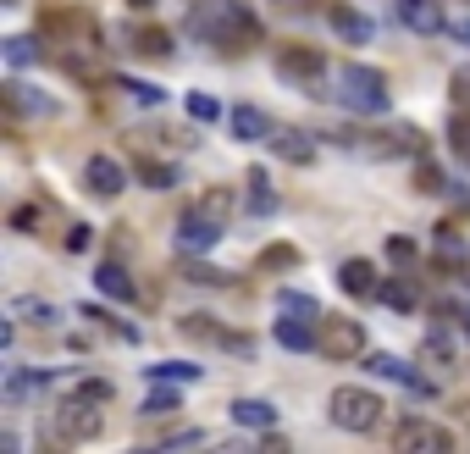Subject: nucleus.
I'll list each match as a JSON object with an SVG mask.
<instances>
[{"label": "nucleus", "mask_w": 470, "mask_h": 454, "mask_svg": "<svg viewBox=\"0 0 470 454\" xmlns=\"http://www.w3.org/2000/svg\"><path fill=\"white\" fill-rule=\"evenodd\" d=\"M338 106L355 111V116H382L387 111V78L376 67H349L338 73Z\"/></svg>", "instance_id": "f257e3e1"}, {"label": "nucleus", "mask_w": 470, "mask_h": 454, "mask_svg": "<svg viewBox=\"0 0 470 454\" xmlns=\"http://www.w3.org/2000/svg\"><path fill=\"white\" fill-rule=\"evenodd\" d=\"M172 238H177V249H183V255H205V249H216V244H222L216 200H211V206H199V211H183V217H177V227H172Z\"/></svg>", "instance_id": "f03ea898"}, {"label": "nucleus", "mask_w": 470, "mask_h": 454, "mask_svg": "<svg viewBox=\"0 0 470 454\" xmlns=\"http://www.w3.org/2000/svg\"><path fill=\"white\" fill-rule=\"evenodd\" d=\"M332 421L344 432H371L382 421V399L371 388H338V394H332Z\"/></svg>", "instance_id": "7ed1b4c3"}, {"label": "nucleus", "mask_w": 470, "mask_h": 454, "mask_svg": "<svg viewBox=\"0 0 470 454\" xmlns=\"http://www.w3.org/2000/svg\"><path fill=\"white\" fill-rule=\"evenodd\" d=\"M55 432H61L66 443H89V438L100 432V416H95V410H89V399L78 394L73 405H66V410L55 416Z\"/></svg>", "instance_id": "20e7f679"}, {"label": "nucleus", "mask_w": 470, "mask_h": 454, "mask_svg": "<svg viewBox=\"0 0 470 454\" xmlns=\"http://www.w3.org/2000/svg\"><path fill=\"white\" fill-rule=\"evenodd\" d=\"M393 12H398V23L415 28V34H443L448 28V17H443L437 0H393Z\"/></svg>", "instance_id": "39448f33"}, {"label": "nucleus", "mask_w": 470, "mask_h": 454, "mask_svg": "<svg viewBox=\"0 0 470 454\" xmlns=\"http://www.w3.org/2000/svg\"><path fill=\"white\" fill-rule=\"evenodd\" d=\"M365 371H371V377H382V382L410 388V394H432V382H421V377H415V366H410V360H398V355H371V360H365Z\"/></svg>", "instance_id": "423d86ee"}, {"label": "nucleus", "mask_w": 470, "mask_h": 454, "mask_svg": "<svg viewBox=\"0 0 470 454\" xmlns=\"http://www.w3.org/2000/svg\"><path fill=\"white\" fill-rule=\"evenodd\" d=\"M393 443H398V449H432V454H443V449H448V432L432 427V421H398Z\"/></svg>", "instance_id": "0eeeda50"}, {"label": "nucleus", "mask_w": 470, "mask_h": 454, "mask_svg": "<svg viewBox=\"0 0 470 454\" xmlns=\"http://www.w3.org/2000/svg\"><path fill=\"white\" fill-rule=\"evenodd\" d=\"M45 388H50V371H45V366H12V377H6V405H23V399L45 394Z\"/></svg>", "instance_id": "6e6552de"}, {"label": "nucleus", "mask_w": 470, "mask_h": 454, "mask_svg": "<svg viewBox=\"0 0 470 454\" xmlns=\"http://www.w3.org/2000/svg\"><path fill=\"white\" fill-rule=\"evenodd\" d=\"M84 177H89L95 194H105V200H111V194H122V183H127V172H122L111 156H89V161H84Z\"/></svg>", "instance_id": "1a4fd4ad"}, {"label": "nucleus", "mask_w": 470, "mask_h": 454, "mask_svg": "<svg viewBox=\"0 0 470 454\" xmlns=\"http://www.w3.org/2000/svg\"><path fill=\"white\" fill-rule=\"evenodd\" d=\"M277 73H283L288 84H315V78H321V55H310V50H283V55H277Z\"/></svg>", "instance_id": "9d476101"}, {"label": "nucleus", "mask_w": 470, "mask_h": 454, "mask_svg": "<svg viewBox=\"0 0 470 454\" xmlns=\"http://www.w3.org/2000/svg\"><path fill=\"white\" fill-rule=\"evenodd\" d=\"M233 421L249 432H265V427H277V405L272 399H233Z\"/></svg>", "instance_id": "9b49d317"}, {"label": "nucleus", "mask_w": 470, "mask_h": 454, "mask_svg": "<svg viewBox=\"0 0 470 454\" xmlns=\"http://www.w3.org/2000/svg\"><path fill=\"white\" fill-rule=\"evenodd\" d=\"M277 344H283V349H294V355L315 349V344H321V338H315V321H305V316H288V321H277Z\"/></svg>", "instance_id": "f8f14e48"}, {"label": "nucleus", "mask_w": 470, "mask_h": 454, "mask_svg": "<svg viewBox=\"0 0 470 454\" xmlns=\"http://www.w3.org/2000/svg\"><path fill=\"white\" fill-rule=\"evenodd\" d=\"M338 288H344V294H355V299H365V294H376L382 283H376L371 261H344V272H338Z\"/></svg>", "instance_id": "ddd939ff"}, {"label": "nucleus", "mask_w": 470, "mask_h": 454, "mask_svg": "<svg viewBox=\"0 0 470 454\" xmlns=\"http://www.w3.org/2000/svg\"><path fill=\"white\" fill-rule=\"evenodd\" d=\"M332 28H338V39H349V45H371V17H360V12H349V6H338L332 12Z\"/></svg>", "instance_id": "4468645a"}, {"label": "nucleus", "mask_w": 470, "mask_h": 454, "mask_svg": "<svg viewBox=\"0 0 470 454\" xmlns=\"http://www.w3.org/2000/svg\"><path fill=\"white\" fill-rule=\"evenodd\" d=\"M265 134H272V122H265L260 106H238L233 111V139H265Z\"/></svg>", "instance_id": "2eb2a0df"}, {"label": "nucleus", "mask_w": 470, "mask_h": 454, "mask_svg": "<svg viewBox=\"0 0 470 454\" xmlns=\"http://www.w3.org/2000/svg\"><path fill=\"white\" fill-rule=\"evenodd\" d=\"M6 100H12V111H28V116H39V111L50 116V111H55V100H50V95H39V89H23V84H12V89H6Z\"/></svg>", "instance_id": "dca6fc26"}, {"label": "nucleus", "mask_w": 470, "mask_h": 454, "mask_svg": "<svg viewBox=\"0 0 470 454\" xmlns=\"http://www.w3.org/2000/svg\"><path fill=\"white\" fill-rule=\"evenodd\" d=\"M95 283H100V294H111V299H133V277H127L116 261H105V267L95 272Z\"/></svg>", "instance_id": "f3484780"}, {"label": "nucleus", "mask_w": 470, "mask_h": 454, "mask_svg": "<svg viewBox=\"0 0 470 454\" xmlns=\"http://www.w3.org/2000/svg\"><path fill=\"white\" fill-rule=\"evenodd\" d=\"M272 139H277L272 150H277L283 161H310V139L299 134V127H277V134H272Z\"/></svg>", "instance_id": "a211bd4d"}, {"label": "nucleus", "mask_w": 470, "mask_h": 454, "mask_svg": "<svg viewBox=\"0 0 470 454\" xmlns=\"http://www.w3.org/2000/svg\"><path fill=\"white\" fill-rule=\"evenodd\" d=\"M34 50H39V45H34V39H23V34H12L6 45H0V55H6V67H12V73H23V67H34V61H39Z\"/></svg>", "instance_id": "6ab92c4d"}, {"label": "nucleus", "mask_w": 470, "mask_h": 454, "mask_svg": "<svg viewBox=\"0 0 470 454\" xmlns=\"http://www.w3.org/2000/svg\"><path fill=\"white\" fill-rule=\"evenodd\" d=\"M145 377H150V382H199L205 371H199V366H188V360H161V366H150Z\"/></svg>", "instance_id": "aec40b11"}, {"label": "nucleus", "mask_w": 470, "mask_h": 454, "mask_svg": "<svg viewBox=\"0 0 470 454\" xmlns=\"http://www.w3.org/2000/svg\"><path fill=\"white\" fill-rule=\"evenodd\" d=\"M277 310H283V316H305V321H315V316H321L315 294H299V288H283V294H277Z\"/></svg>", "instance_id": "412c9836"}, {"label": "nucleus", "mask_w": 470, "mask_h": 454, "mask_svg": "<svg viewBox=\"0 0 470 454\" xmlns=\"http://www.w3.org/2000/svg\"><path fill=\"white\" fill-rule=\"evenodd\" d=\"M12 316H28V321H39V328H55L61 321V310L50 299H12Z\"/></svg>", "instance_id": "4be33fe9"}, {"label": "nucleus", "mask_w": 470, "mask_h": 454, "mask_svg": "<svg viewBox=\"0 0 470 454\" xmlns=\"http://www.w3.org/2000/svg\"><path fill=\"white\" fill-rule=\"evenodd\" d=\"M183 106H188V116H194V122H216V116H222V100H211L205 89L183 95Z\"/></svg>", "instance_id": "5701e85b"}, {"label": "nucleus", "mask_w": 470, "mask_h": 454, "mask_svg": "<svg viewBox=\"0 0 470 454\" xmlns=\"http://www.w3.org/2000/svg\"><path fill=\"white\" fill-rule=\"evenodd\" d=\"M122 95H127L133 106H161V100H166V89H155V84H145V78H122Z\"/></svg>", "instance_id": "b1692460"}, {"label": "nucleus", "mask_w": 470, "mask_h": 454, "mask_svg": "<svg viewBox=\"0 0 470 454\" xmlns=\"http://www.w3.org/2000/svg\"><path fill=\"white\" fill-rule=\"evenodd\" d=\"M376 299H382V305H393V310H415V288H410V283H382V288H376Z\"/></svg>", "instance_id": "393cba45"}, {"label": "nucleus", "mask_w": 470, "mask_h": 454, "mask_svg": "<svg viewBox=\"0 0 470 454\" xmlns=\"http://www.w3.org/2000/svg\"><path fill=\"white\" fill-rule=\"evenodd\" d=\"M172 410H183V399L172 394V388H166V382H155V394L145 399V416H172Z\"/></svg>", "instance_id": "a878e982"}, {"label": "nucleus", "mask_w": 470, "mask_h": 454, "mask_svg": "<svg viewBox=\"0 0 470 454\" xmlns=\"http://www.w3.org/2000/svg\"><path fill=\"white\" fill-rule=\"evenodd\" d=\"M249 211H255V217H272V211H277V194L265 188V177H260V172H255V194H249Z\"/></svg>", "instance_id": "bb28decb"}, {"label": "nucleus", "mask_w": 470, "mask_h": 454, "mask_svg": "<svg viewBox=\"0 0 470 454\" xmlns=\"http://www.w3.org/2000/svg\"><path fill=\"white\" fill-rule=\"evenodd\" d=\"M326 349H332V355H349V349H360V328H332Z\"/></svg>", "instance_id": "cd10ccee"}, {"label": "nucleus", "mask_w": 470, "mask_h": 454, "mask_svg": "<svg viewBox=\"0 0 470 454\" xmlns=\"http://www.w3.org/2000/svg\"><path fill=\"white\" fill-rule=\"evenodd\" d=\"M448 39H459L465 50H470V12H448V28H443Z\"/></svg>", "instance_id": "c85d7f7f"}, {"label": "nucleus", "mask_w": 470, "mask_h": 454, "mask_svg": "<svg viewBox=\"0 0 470 454\" xmlns=\"http://www.w3.org/2000/svg\"><path fill=\"white\" fill-rule=\"evenodd\" d=\"M437 255H443V261H465V244H459L448 227H437Z\"/></svg>", "instance_id": "c756f323"}, {"label": "nucleus", "mask_w": 470, "mask_h": 454, "mask_svg": "<svg viewBox=\"0 0 470 454\" xmlns=\"http://www.w3.org/2000/svg\"><path fill=\"white\" fill-rule=\"evenodd\" d=\"M139 177H145L150 188H172V183H177V172H172V166H139Z\"/></svg>", "instance_id": "7c9ffc66"}, {"label": "nucleus", "mask_w": 470, "mask_h": 454, "mask_svg": "<svg viewBox=\"0 0 470 454\" xmlns=\"http://www.w3.org/2000/svg\"><path fill=\"white\" fill-rule=\"evenodd\" d=\"M448 139H454L459 150H470V116H454V122H448Z\"/></svg>", "instance_id": "2f4dec72"}, {"label": "nucleus", "mask_w": 470, "mask_h": 454, "mask_svg": "<svg viewBox=\"0 0 470 454\" xmlns=\"http://www.w3.org/2000/svg\"><path fill=\"white\" fill-rule=\"evenodd\" d=\"M89 238H95V227H73V233H66V249L84 255V249H89Z\"/></svg>", "instance_id": "473e14b6"}, {"label": "nucleus", "mask_w": 470, "mask_h": 454, "mask_svg": "<svg viewBox=\"0 0 470 454\" xmlns=\"http://www.w3.org/2000/svg\"><path fill=\"white\" fill-rule=\"evenodd\" d=\"M139 45H145V50H155V55H166V50H172V39H166V34H155V28H150V34H139Z\"/></svg>", "instance_id": "72a5a7b5"}, {"label": "nucleus", "mask_w": 470, "mask_h": 454, "mask_svg": "<svg viewBox=\"0 0 470 454\" xmlns=\"http://www.w3.org/2000/svg\"><path fill=\"white\" fill-rule=\"evenodd\" d=\"M84 399H89V405H105V399H111V382H84Z\"/></svg>", "instance_id": "f704fd0d"}, {"label": "nucleus", "mask_w": 470, "mask_h": 454, "mask_svg": "<svg viewBox=\"0 0 470 454\" xmlns=\"http://www.w3.org/2000/svg\"><path fill=\"white\" fill-rule=\"evenodd\" d=\"M387 255H393V261H410L415 244H410V238H387Z\"/></svg>", "instance_id": "c9c22d12"}, {"label": "nucleus", "mask_w": 470, "mask_h": 454, "mask_svg": "<svg viewBox=\"0 0 470 454\" xmlns=\"http://www.w3.org/2000/svg\"><path fill=\"white\" fill-rule=\"evenodd\" d=\"M188 443H205V432H172L166 449H188Z\"/></svg>", "instance_id": "e433bc0d"}, {"label": "nucleus", "mask_w": 470, "mask_h": 454, "mask_svg": "<svg viewBox=\"0 0 470 454\" xmlns=\"http://www.w3.org/2000/svg\"><path fill=\"white\" fill-rule=\"evenodd\" d=\"M421 188H426V194H443V177H437V166H421Z\"/></svg>", "instance_id": "4c0bfd02"}, {"label": "nucleus", "mask_w": 470, "mask_h": 454, "mask_svg": "<svg viewBox=\"0 0 470 454\" xmlns=\"http://www.w3.org/2000/svg\"><path fill=\"white\" fill-rule=\"evenodd\" d=\"M133 6H150V0H133Z\"/></svg>", "instance_id": "58836bf2"}, {"label": "nucleus", "mask_w": 470, "mask_h": 454, "mask_svg": "<svg viewBox=\"0 0 470 454\" xmlns=\"http://www.w3.org/2000/svg\"><path fill=\"white\" fill-rule=\"evenodd\" d=\"M465 328H470V310H465Z\"/></svg>", "instance_id": "ea45409f"}, {"label": "nucleus", "mask_w": 470, "mask_h": 454, "mask_svg": "<svg viewBox=\"0 0 470 454\" xmlns=\"http://www.w3.org/2000/svg\"><path fill=\"white\" fill-rule=\"evenodd\" d=\"M6 6H17V0H6Z\"/></svg>", "instance_id": "a19ab883"}]
</instances>
